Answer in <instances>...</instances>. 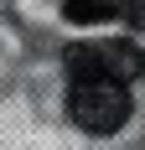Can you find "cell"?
Wrapping results in <instances>:
<instances>
[{
    "instance_id": "obj_1",
    "label": "cell",
    "mask_w": 145,
    "mask_h": 150,
    "mask_svg": "<svg viewBox=\"0 0 145 150\" xmlns=\"http://www.w3.org/2000/svg\"><path fill=\"white\" fill-rule=\"evenodd\" d=\"M68 114L88 135H114L130 119V88L114 78H72L68 88Z\"/></svg>"
},
{
    "instance_id": "obj_2",
    "label": "cell",
    "mask_w": 145,
    "mask_h": 150,
    "mask_svg": "<svg viewBox=\"0 0 145 150\" xmlns=\"http://www.w3.org/2000/svg\"><path fill=\"white\" fill-rule=\"evenodd\" d=\"M145 62L130 42H78L68 47V73L72 78H114V83H130Z\"/></svg>"
},
{
    "instance_id": "obj_3",
    "label": "cell",
    "mask_w": 145,
    "mask_h": 150,
    "mask_svg": "<svg viewBox=\"0 0 145 150\" xmlns=\"http://www.w3.org/2000/svg\"><path fill=\"white\" fill-rule=\"evenodd\" d=\"M109 16H114L109 0H68V21H78V26H99Z\"/></svg>"
},
{
    "instance_id": "obj_4",
    "label": "cell",
    "mask_w": 145,
    "mask_h": 150,
    "mask_svg": "<svg viewBox=\"0 0 145 150\" xmlns=\"http://www.w3.org/2000/svg\"><path fill=\"white\" fill-rule=\"evenodd\" d=\"M114 5V16H124V21H135V26H145V0H109Z\"/></svg>"
}]
</instances>
